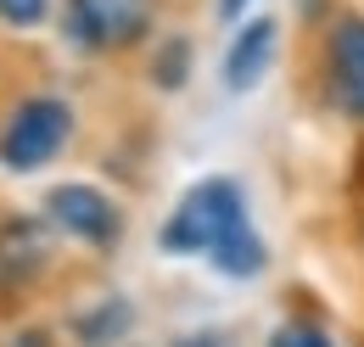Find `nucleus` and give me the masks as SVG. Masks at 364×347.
I'll list each match as a JSON object with an SVG mask.
<instances>
[{"label":"nucleus","instance_id":"9d476101","mask_svg":"<svg viewBox=\"0 0 364 347\" xmlns=\"http://www.w3.org/2000/svg\"><path fill=\"white\" fill-rule=\"evenodd\" d=\"M219 11H225V17H241V11H247V0H219Z\"/></svg>","mask_w":364,"mask_h":347},{"label":"nucleus","instance_id":"0eeeda50","mask_svg":"<svg viewBox=\"0 0 364 347\" xmlns=\"http://www.w3.org/2000/svg\"><path fill=\"white\" fill-rule=\"evenodd\" d=\"M151 79L163 90H180L185 85V40H168V50L157 56V68H151Z\"/></svg>","mask_w":364,"mask_h":347},{"label":"nucleus","instance_id":"f03ea898","mask_svg":"<svg viewBox=\"0 0 364 347\" xmlns=\"http://www.w3.org/2000/svg\"><path fill=\"white\" fill-rule=\"evenodd\" d=\"M68 134H73L68 101L34 95V101H23V107L11 112V124L0 134V163L11 174H28V169H40V163H50V157L68 146Z\"/></svg>","mask_w":364,"mask_h":347},{"label":"nucleus","instance_id":"7ed1b4c3","mask_svg":"<svg viewBox=\"0 0 364 347\" xmlns=\"http://www.w3.org/2000/svg\"><path fill=\"white\" fill-rule=\"evenodd\" d=\"M62 28L85 50H118L146 34V0H68Z\"/></svg>","mask_w":364,"mask_h":347},{"label":"nucleus","instance_id":"39448f33","mask_svg":"<svg viewBox=\"0 0 364 347\" xmlns=\"http://www.w3.org/2000/svg\"><path fill=\"white\" fill-rule=\"evenodd\" d=\"M331 95L353 118H364V17L342 23L331 34Z\"/></svg>","mask_w":364,"mask_h":347},{"label":"nucleus","instance_id":"f257e3e1","mask_svg":"<svg viewBox=\"0 0 364 347\" xmlns=\"http://www.w3.org/2000/svg\"><path fill=\"white\" fill-rule=\"evenodd\" d=\"M163 247L168 252H208L230 280H252L264 269V241L247 224V202L230 179H202L196 191H185L174 218L163 224Z\"/></svg>","mask_w":364,"mask_h":347},{"label":"nucleus","instance_id":"1a4fd4ad","mask_svg":"<svg viewBox=\"0 0 364 347\" xmlns=\"http://www.w3.org/2000/svg\"><path fill=\"white\" fill-rule=\"evenodd\" d=\"M269 347H331V342H325L319 331H309V325H280Z\"/></svg>","mask_w":364,"mask_h":347},{"label":"nucleus","instance_id":"9b49d317","mask_svg":"<svg viewBox=\"0 0 364 347\" xmlns=\"http://www.w3.org/2000/svg\"><path fill=\"white\" fill-rule=\"evenodd\" d=\"M17 347H46V336H40V331H28V336H23Z\"/></svg>","mask_w":364,"mask_h":347},{"label":"nucleus","instance_id":"20e7f679","mask_svg":"<svg viewBox=\"0 0 364 347\" xmlns=\"http://www.w3.org/2000/svg\"><path fill=\"white\" fill-rule=\"evenodd\" d=\"M46 213L56 218V230H68V235H79V241H90V247H112L118 230H124L118 208H112L95 185H56L46 196Z\"/></svg>","mask_w":364,"mask_h":347},{"label":"nucleus","instance_id":"f8f14e48","mask_svg":"<svg viewBox=\"0 0 364 347\" xmlns=\"http://www.w3.org/2000/svg\"><path fill=\"white\" fill-rule=\"evenodd\" d=\"M180 347H213V342H180Z\"/></svg>","mask_w":364,"mask_h":347},{"label":"nucleus","instance_id":"423d86ee","mask_svg":"<svg viewBox=\"0 0 364 347\" xmlns=\"http://www.w3.org/2000/svg\"><path fill=\"white\" fill-rule=\"evenodd\" d=\"M269 56H274V23L269 17H252V23L230 40V50H225V85L235 90V95L252 90L258 79H264Z\"/></svg>","mask_w":364,"mask_h":347},{"label":"nucleus","instance_id":"6e6552de","mask_svg":"<svg viewBox=\"0 0 364 347\" xmlns=\"http://www.w3.org/2000/svg\"><path fill=\"white\" fill-rule=\"evenodd\" d=\"M50 0H0V17L11 23V28H34V23H46Z\"/></svg>","mask_w":364,"mask_h":347}]
</instances>
